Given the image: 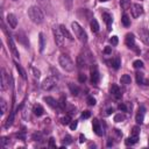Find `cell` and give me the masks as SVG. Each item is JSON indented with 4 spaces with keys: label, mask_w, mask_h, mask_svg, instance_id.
Returning <instances> with one entry per match:
<instances>
[{
    "label": "cell",
    "mask_w": 149,
    "mask_h": 149,
    "mask_svg": "<svg viewBox=\"0 0 149 149\" xmlns=\"http://www.w3.org/2000/svg\"><path fill=\"white\" fill-rule=\"evenodd\" d=\"M28 17H29V19H31L34 23H36V25L42 23L44 20L43 12H42V9L40 8V7H37V6H32L31 8L28 9Z\"/></svg>",
    "instance_id": "cell-1"
},
{
    "label": "cell",
    "mask_w": 149,
    "mask_h": 149,
    "mask_svg": "<svg viewBox=\"0 0 149 149\" xmlns=\"http://www.w3.org/2000/svg\"><path fill=\"white\" fill-rule=\"evenodd\" d=\"M58 63H59V65L62 66V69L68 71V72H71L74 70L73 62H72L71 58H70L68 55H65V54H62V55L59 56V58H58Z\"/></svg>",
    "instance_id": "cell-2"
},
{
    "label": "cell",
    "mask_w": 149,
    "mask_h": 149,
    "mask_svg": "<svg viewBox=\"0 0 149 149\" xmlns=\"http://www.w3.org/2000/svg\"><path fill=\"white\" fill-rule=\"evenodd\" d=\"M71 27H72V31H73L74 35L79 40L80 42H83V43H86L87 42V35H86L85 31H84L83 28L80 27V25L78 22H72L71 23Z\"/></svg>",
    "instance_id": "cell-3"
},
{
    "label": "cell",
    "mask_w": 149,
    "mask_h": 149,
    "mask_svg": "<svg viewBox=\"0 0 149 149\" xmlns=\"http://www.w3.org/2000/svg\"><path fill=\"white\" fill-rule=\"evenodd\" d=\"M56 84H57V78L55 76H50V77H47L42 82L41 86L44 91H50V90H53L55 87Z\"/></svg>",
    "instance_id": "cell-4"
},
{
    "label": "cell",
    "mask_w": 149,
    "mask_h": 149,
    "mask_svg": "<svg viewBox=\"0 0 149 149\" xmlns=\"http://www.w3.org/2000/svg\"><path fill=\"white\" fill-rule=\"evenodd\" d=\"M53 33H54V37H55V42L58 47H63L64 44V35L62 33L61 28L59 27H54L53 28Z\"/></svg>",
    "instance_id": "cell-5"
},
{
    "label": "cell",
    "mask_w": 149,
    "mask_h": 149,
    "mask_svg": "<svg viewBox=\"0 0 149 149\" xmlns=\"http://www.w3.org/2000/svg\"><path fill=\"white\" fill-rule=\"evenodd\" d=\"M138 34L140 36V40L144 44H149V31L146 27H141L138 29Z\"/></svg>",
    "instance_id": "cell-6"
},
{
    "label": "cell",
    "mask_w": 149,
    "mask_h": 149,
    "mask_svg": "<svg viewBox=\"0 0 149 149\" xmlns=\"http://www.w3.org/2000/svg\"><path fill=\"white\" fill-rule=\"evenodd\" d=\"M130 12H132L133 18H139L141 14L143 13V7L140 4H133L132 8H130Z\"/></svg>",
    "instance_id": "cell-7"
},
{
    "label": "cell",
    "mask_w": 149,
    "mask_h": 149,
    "mask_svg": "<svg viewBox=\"0 0 149 149\" xmlns=\"http://www.w3.org/2000/svg\"><path fill=\"white\" fill-rule=\"evenodd\" d=\"M125 42H126V46L128 48H132V49L135 48V37H134L133 34H127L126 39H125Z\"/></svg>",
    "instance_id": "cell-8"
},
{
    "label": "cell",
    "mask_w": 149,
    "mask_h": 149,
    "mask_svg": "<svg viewBox=\"0 0 149 149\" xmlns=\"http://www.w3.org/2000/svg\"><path fill=\"white\" fill-rule=\"evenodd\" d=\"M8 84H9V80L7 79V73H6L5 69H3L1 70V90L5 91L7 88V86H8Z\"/></svg>",
    "instance_id": "cell-9"
},
{
    "label": "cell",
    "mask_w": 149,
    "mask_h": 149,
    "mask_svg": "<svg viewBox=\"0 0 149 149\" xmlns=\"http://www.w3.org/2000/svg\"><path fill=\"white\" fill-rule=\"evenodd\" d=\"M144 112H146V110H144L143 106H141L140 108H139L138 113H136V116H135V120L136 122H138L139 125H141L142 122H143V119H144Z\"/></svg>",
    "instance_id": "cell-10"
},
{
    "label": "cell",
    "mask_w": 149,
    "mask_h": 149,
    "mask_svg": "<svg viewBox=\"0 0 149 149\" xmlns=\"http://www.w3.org/2000/svg\"><path fill=\"white\" fill-rule=\"evenodd\" d=\"M7 22H8V25H9V27L11 28H17L18 19H17V17H15L14 14H12V13L7 14Z\"/></svg>",
    "instance_id": "cell-11"
},
{
    "label": "cell",
    "mask_w": 149,
    "mask_h": 149,
    "mask_svg": "<svg viewBox=\"0 0 149 149\" xmlns=\"http://www.w3.org/2000/svg\"><path fill=\"white\" fill-rule=\"evenodd\" d=\"M8 44H9V48H11V50H12V53H13L14 57H15V58H19L20 57L19 51H18L17 47H15V43H14L13 39H12L11 36H8Z\"/></svg>",
    "instance_id": "cell-12"
},
{
    "label": "cell",
    "mask_w": 149,
    "mask_h": 149,
    "mask_svg": "<svg viewBox=\"0 0 149 149\" xmlns=\"http://www.w3.org/2000/svg\"><path fill=\"white\" fill-rule=\"evenodd\" d=\"M92 125H93V130L94 133H96L97 135H102V129H101V126H100L99 121H98V119H93V122H92Z\"/></svg>",
    "instance_id": "cell-13"
},
{
    "label": "cell",
    "mask_w": 149,
    "mask_h": 149,
    "mask_svg": "<svg viewBox=\"0 0 149 149\" xmlns=\"http://www.w3.org/2000/svg\"><path fill=\"white\" fill-rule=\"evenodd\" d=\"M91 82L93 84H98V82H99V72L96 66L91 69Z\"/></svg>",
    "instance_id": "cell-14"
},
{
    "label": "cell",
    "mask_w": 149,
    "mask_h": 149,
    "mask_svg": "<svg viewBox=\"0 0 149 149\" xmlns=\"http://www.w3.org/2000/svg\"><path fill=\"white\" fill-rule=\"evenodd\" d=\"M44 101L47 102V104H48V105H49L51 108L58 107V101H56V100L54 99L53 97H44Z\"/></svg>",
    "instance_id": "cell-15"
},
{
    "label": "cell",
    "mask_w": 149,
    "mask_h": 149,
    "mask_svg": "<svg viewBox=\"0 0 149 149\" xmlns=\"http://www.w3.org/2000/svg\"><path fill=\"white\" fill-rule=\"evenodd\" d=\"M136 82H138V84H141V85H149V80L144 79L143 73H141V72L136 73Z\"/></svg>",
    "instance_id": "cell-16"
},
{
    "label": "cell",
    "mask_w": 149,
    "mask_h": 149,
    "mask_svg": "<svg viewBox=\"0 0 149 149\" xmlns=\"http://www.w3.org/2000/svg\"><path fill=\"white\" fill-rule=\"evenodd\" d=\"M111 92H112V94H113L115 98H120V97L122 96V93H121V91H120L119 86L115 85V84H113V85H112V87H111Z\"/></svg>",
    "instance_id": "cell-17"
},
{
    "label": "cell",
    "mask_w": 149,
    "mask_h": 149,
    "mask_svg": "<svg viewBox=\"0 0 149 149\" xmlns=\"http://www.w3.org/2000/svg\"><path fill=\"white\" fill-rule=\"evenodd\" d=\"M102 19H104V21L106 22V25H107L108 31H111V25H112V21H113L112 17H111V15H110L108 13H104V14H102Z\"/></svg>",
    "instance_id": "cell-18"
},
{
    "label": "cell",
    "mask_w": 149,
    "mask_h": 149,
    "mask_svg": "<svg viewBox=\"0 0 149 149\" xmlns=\"http://www.w3.org/2000/svg\"><path fill=\"white\" fill-rule=\"evenodd\" d=\"M139 141V136L136 135H132L130 138H128L127 140L125 141V143L127 144V146H133V144H135L136 142Z\"/></svg>",
    "instance_id": "cell-19"
},
{
    "label": "cell",
    "mask_w": 149,
    "mask_h": 149,
    "mask_svg": "<svg viewBox=\"0 0 149 149\" xmlns=\"http://www.w3.org/2000/svg\"><path fill=\"white\" fill-rule=\"evenodd\" d=\"M33 112H34V114H35L36 116H41L42 114H43V107H42L41 105H35L34 106V108H33Z\"/></svg>",
    "instance_id": "cell-20"
},
{
    "label": "cell",
    "mask_w": 149,
    "mask_h": 149,
    "mask_svg": "<svg viewBox=\"0 0 149 149\" xmlns=\"http://www.w3.org/2000/svg\"><path fill=\"white\" fill-rule=\"evenodd\" d=\"M90 26H91V31L93 32V33H98V32H99V23H98V21H97L96 19L92 20Z\"/></svg>",
    "instance_id": "cell-21"
},
{
    "label": "cell",
    "mask_w": 149,
    "mask_h": 149,
    "mask_svg": "<svg viewBox=\"0 0 149 149\" xmlns=\"http://www.w3.org/2000/svg\"><path fill=\"white\" fill-rule=\"evenodd\" d=\"M59 28H61V31H62V33H63V35L65 36V37H68L69 40H73V37H72V35L70 34V32L66 29V27L64 25H61L59 26Z\"/></svg>",
    "instance_id": "cell-22"
},
{
    "label": "cell",
    "mask_w": 149,
    "mask_h": 149,
    "mask_svg": "<svg viewBox=\"0 0 149 149\" xmlns=\"http://www.w3.org/2000/svg\"><path fill=\"white\" fill-rule=\"evenodd\" d=\"M120 82H121L124 85H129L130 82H132V79H130V76H129V74H124V76H121V78H120Z\"/></svg>",
    "instance_id": "cell-23"
},
{
    "label": "cell",
    "mask_w": 149,
    "mask_h": 149,
    "mask_svg": "<svg viewBox=\"0 0 149 149\" xmlns=\"http://www.w3.org/2000/svg\"><path fill=\"white\" fill-rule=\"evenodd\" d=\"M39 42H40V44H39L40 51L42 53V51L44 50V47H46V43H44V36H43V34L42 33L39 34Z\"/></svg>",
    "instance_id": "cell-24"
},
{
    "label": "cell",
    "mask_w": 149,
    "mask_h": 149,
    "mask_svg": "<svg viewBox=\"0 0 149 149\" xmlns=\"http://www.w3.org/2000/svg\"><path fill=\"white\" fill-rule=\"evenodd\" d=\"M121 22H122V25H124L125 27H129L130 26V19H129V17H128L127 14H124V15H122Z\"/></svg>",
    "instance_id": "cell-25"
},
{
    "label": "cell",
    "mask_w": 149,
    "mask_h": 149,
    "mask_svg": "<svg viewBox=\"0 0 149 149\" xmlns=\"http://www.w3.org/2000/svg\"><path fill=\"white\" fill-rule=\"evenodd\" d=\"M69 88H70V91H71V93L73 94V96H78V94H79V88H78V86L74 85V84L70 83Z\"/></svg>",
    "instance_id": "cell-26"
},
{
    "label": "cell",
    "mask_w": 149,
    "mask_h": 149,
    "mask_svg": "<svg viewBox=\"0 0 149 149\" xmlns=\"http://www.w3.org/2000/svg\"><path fill=\"white\" fill-rule=\"evenodd\" d=\"M111 64H112V66H113L114 69L118 70L119 68H120V65H121V61H120V58H119V57H115L114 59H112Z\"/></svg>",
    "instance_id": "cell-27"
},
{
    "label": "cell",
    "mask_w": 149,
    "mask_h": 149,
    "mask_svg": "<svg viewBox=\"0 0 149 149\" xmlns=\"http://www.w3.org/2000/svg\"><path fill=\"white\" fill-rule=\"evenodd\" d=\"M65 105H66V99L64 96H62L61 98H59V100H58V107L63 111L64 108H65Z\"/></svg>",
    "instance_id": "cell-28"
},
{
    "label": "cell",
    "mask_w": 149,
    "mask_h": 149,
    "mask_svg": "<svg viewBox=\"0 0 149 149\" xmlns=\"http://www.w3.org/2000/svg\"><path fill=\"white\" fill-rule=\"evenodd\" d=\"M125 119H126V115L122 113H118L114 115V121L115 122H121V121H124Z\"/></svg>",
    "instance_id": "cell-29"
},
{
    "label": "cell",
    "mask_w": 149,
    "mask_h": 149,
    "mask_svg": "<svg viewBox=\"0 0 149 149\" xmlns=\"http://www.w3.org/2000/svg\"><path fill=\"white\" fill-rule=\"evenodd\" d=\"M14 115H15V112H12L11 116H8L7 121H6V125H5L6 128H8L9 126H12V124H13V120H14Z\"/></svg>",
    "instance_id": "cell-30"
},
{
    "label": "cell",
    "mask_w": 149,
    "mask_h": 149,
    "mask_svg": "<svg viewBox=\"0 0 149 149\" xmlns=\"http://www.w3.org/2000/svg\"><path fill=\"white\" fill-rule=\"evenodd\" d=\"M15 68H17V70L19 71V73L21 74V77L23 78V79H26V71L23 69H22V66L21 65H19L18 63H15Z\"/></svg>",
    "instance_id": "cell-31"
},
{
    "label": "cell",
    "mask_w": 149,
    "mask_h": 149,
    "mask_svg": "<svg viewBox=\"0 0 149 149\" xmlns=\"http://www.w3.org/2000/svg\"><path fill=\"white\" fill-rule=\"evenodd\" d=\"M77 65H78V68H79V69H82L83 66H85V61L83 59V56H82V55H79L77 57Z\"/></svg>",
    "instance_id": "cell-32"
},
{
    "label": "cell",
    "mask_w": 149,
    "mask_h": 149,
    "mask_svg": "<svg viewBox=\"0 0 149 149\" xmlns=\"http://www.w3.org/2000/svg\"><path fill=\"white\" fill-rule=\"evenodd\" d=\"M0 105H1V115H4L6 113V111H7V104H6L5 99L0 100Z\"/></svg>",
    "instance_id": "cell-33"
},
{
    "label": "cell",
    "mask_w": 149,
    "mask_h": 149,
    "mask_svg": "<svg viewBox=\"0 0 149 149\" xmlns=\"http://www.w3.org/2000/svg\"><path fill=\"white\" fill-rule=\"evenodd\" d=\"M133 66H134L135 69H142V68H143V62L140 61V59H136V61L133 62Z\"/></svg>",
    "instance_id": "cell-34"
},
{
    "label": "cell",
    "mask_w": 149,
    "mask_h": 149,
    "mask_svg": "<svg viewBox=\"0 0 149 149\" xmlns=\"http://www.w3.org/2000/svg\"><path fill=\"white\" fill-rule=\"evenodd\" d=\"M120 5L124 9H127L130 6V0H120Z\"/></svg>",
    "instance_id": "cell-35"
},
{
    "label": "cell",
    "mask_w": 149,
    "mask_h": 149,
    "mask_svg": "<svg viewBox=\"0 0 149 149\" xmlns=\"http://www.w3.org/2000/svg\"><path fill=\"white\" fill-rule=\"evenodd\" d=\"M71 118H70V115H65L63 119H62V124L63 125H70V122H71Z\"/></svg>",
    "instance_id": "cell-36"
},
{
    "label": "cell",
    "mask_w": 149,
    "mask_h": 149,
    "mask_svg": "<svg viewBox=\"0 0 149 149\" xmlns=\"http://www.w3.org/2000/svg\"><path fill=\"white\" fill-rule=\"evenodd\" d=\"M86 101H87V104H88L90 106H94V105H96V99H94L93 97H91V96H90V97H87V99H86Z\"/></svg>",
    "instance_id": "cell-37"
},
{
    "label": "cell",
    "mask_w": 149,
    "mask_h": 149,
    "mask_svg": "<svg viewBox=\"0 0 149 149\" xmlns=\"http://www.w3.org/2000/svg\"><path fill=\"white\" fill-rule=\"evenodd\" d=\"M77 125H78L77 120H72V121L70 122V129H71V130H74L76 128H77Z\"/></svg>",
    "instance_id": "cell-38"
},
{
    "label": "cell",
    "mask_w": 149,
    "mask_h": 149,
    "mask_svg": "<svg viewBox=\"0 0 149 149\" xmlns=\"http://www.w3.org/2000/svg\"><path fill=\"white\" fill-rule=\"evenodd\" d=\"M110 42H111V44H112V46H116V44H118V42H119L118 36H112V37H111V40H110Z\"/></svg>",
    "instance_id": "cell-39"
},
{
    "label": "cell",
    "mask_w": 149,
    "mask_h": 149,
    "mask_svg": "<svg viewBox=\"0 0 149 149\" xmlns=\"http://www.w3.org/2000/svg\"><path fill=\"white\" fill-rule=\"evenodd\" d=\"M91 116V112L90 111H84L83 113H82V118L83 119H88Z\"/></svg>",
    "instance_id": "cell-40"
},
{
    "label": "cell",
    "mask_w": 149,
    "mask_h": 149,
    "mask_svg": "<svg viewBox=\"0 0 149 149\" xmlns=\"http://www.w3.org/2000/svg\"><path fill=\"white\" fill-rule=\"evenodd\" d=\"M139 133H140V128H139L138 126L133 127V129H132V135H136V136H139Z\"/></svg>",
    "instance_id": "cell-41"
},
{
    "label": "cell",
    "mask_w": 149,
    "mask_h": 149,
    "mask_svg": "<svg viewBox=\"0 0 149 149\" xmlns=\"http://www.w3.org/2000/svg\"><path fill=\"white\" fill-rule=\"evenodd\" d=\"M63 142H64L65 144H70V143L72 142V141H71V136H70V135H65V138H64Z\"/></svg>",
    "instance_id": "cell-42"
},
{
    "label": "cell",
    "mask_w": 149,
    "mask_h": 149,
    "mask_svg": "<svg viewBox=\"0 0 149 149\" xmlns=\"http://www.w3.org/2000/svg\"><path fill=\"white\" fill-rule=\"evenodd\" d=\"M33 72H34V76H35V78H40V76H41V72H40V70H37L36 68H33Z\"/></svg>",
    "instance_id": "cell-43"
},
{
    "label": "cell",
    "mask_w": 149,
    "mask_h": 149,
    "mask_svg": "<svg viewBox=\"0 0 149 149\" xmlns=\"http://www.w3.org/2000/svg\"><path fill=\"white\" fill-rule=\"evenodd\" d=\"M78 79H79L80 83H84V82L86 80V76H85V74H83V73H79V76H78Z\"/></svg>",
    "instance_id": "cell-44"
},
{
    "label": "cell",
    "mask_w": 149,
    "mask_h": 149,
    "mask_svg": "<svg viewBox=\"0 0 149 149\" xmlns=\"http://www.w3.org/2000/svg\"><path fill=\"white\" fill-rule=\"evenodd\" d=\"M49 147L50 148H56V144H55V140L53 138L49 139Z\"/></svg>",
    "instance_id": "cell-45"
},
{
    "label": "cell",
    "mask_w": 149,
    "mask_h": 149,
    "mask_svg": "<svg viewBox=\"0 0 149 149\" xmlns=\"http://www.w3.org/2000/svg\"><path fill=\"white\" fill-rule=\"evenodd\" d=\"M119 110L122 111V112H126V111H127V107H126L125 104H119Z\"/></svg>",
    "instance_id": "cell-46"
},
{
    "label": "cell",
    "mask_w": 149,
    "mask_h": 149,
    "mask_svg": "<svg viewBox=\"0 0 149 149\" xmlns=\"http://www.w3.org/2000/svg\"><path fill=\"white\" fill-rule=\"evenodd\" d=\"M104 53L107 54V55H108V54H111V53H112V48H111V47H106L105 50H104Z\"/></svg>",
    "instance_id": "cell-47"
},
{
    "label": "cell",
    "mask_w": 149,
    "mask_h": 149,
    "mask_svg": "<svg viewBox=\"0 0 149 149\" xmlns=\"http://www.w3.org/2000/svg\"><path fill=\"white\" fill-rule=\"evenodd\" d=\"M6 142H7V141H6V138H3L1 139V147H5V144H6Z\"/></svg>",
    "instance_id": "cell-48"
},
{
    "label": "cell",
    "mask_w": 149,
    "mask_h": 149,
    "mask_svg": "<svg viewBox=\"0 0 149 149\" xmlns=\"http://www.w3.org/2000/svg\"><path fill=\"white\" fill-rule=\"evenodd\" d=\"M84 141H85V138H84L83 134H80V136H79V142H80V143H83Z\"/></svg>",
    "instance_id": "cell-49"
},
{
    "label": "cell",
    "mask_w": 149,
    "mask_h": 149,
    "mask_svg": "<svg viewBox=\"0 0 149 149\" xmlns=\"http://www.w3.org/2000/svg\"><path fill=\"white\" fill-rule=\"evenodd\" d=\"M112 112H113V108H108L107 112H106V114H107V115H110V114L112 113Z\"/></svg>",
    "instance_id": "cell-50"
},
{
    "label": "cell",
    "mask_w": 149,
    "mask_h": 149,
    "mask_svg": "<svg viewBox=\"0 0 149 149\" xmlns=\"http://www.w3.org/2000/svg\"><path fill=\"white\" fill-rule=\"evenodd\" d=\"M100 3H105V1H107V0H99Z\"/></svg>",
    "instance_id": "cell-51"
},
{
    "label": "cell",
    "mask_w": 149,
    "mask_h": 149,
    "mask_svg": "<svg viewBox=\"0 0 149 149\" xmlns=\"http://www.w3.org/2000/svg\"><path fill=\"white\" fill-rule=\"evenodd\" d=\"M13 1H17V0H13Z\"/></svg>",
    "instance_id": "cell-52"
},
{
    "label": "cell",
    "mask_w": 149,
    "mask_h": 149,
    "mask_svg": "<svg viewBox=\"0 0 149 149\" xmlns=\"http://www.w3.org/2000/svg\"><path fill=\"white\" fill-rule=\"evenodd\" d=\"M40 1H42V0H40Z\"/></svg>",
    "instance_id": "cell-53"
}]
</instances>
